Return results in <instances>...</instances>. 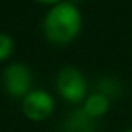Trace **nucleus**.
Instances as JSON below:
<instances>
[{
    "label": "nucleus",
    "mask_w": 132,
    "mask_h": 132,
    "mask_svg": "<svg viewBox=\"0 0 132 132\" xmlns=\"http://www.w3.org/2000/svg\"><path fill=\"white\" fill-rule=\"evenodd\" d=\"M42 30L45 39L54 45H69L82 30V13L72 2H60L50 7L44 17Z\"/></svg>",
    "instance_id": "f257e3e1"
},
{
    "label": "nucleus",
    "mask_w": 132,
    "mask_h": 132,
    "mask_svg": "<svg viewBox=\"0 0 132 132\" xmlns=\"http://www.w3.org/2000/svg\"><path fill=\"white\" fill-rule=\"evenodd\" d=\"M55 87L59 95L70 104L84 102L87 97V80L77 67H62L55 77Z\"/></svg>",
    "instance_id": "f03ea898"
},
{
    "label": "nucleus",
    "mask_w": 132,
    "mask_h": 132,
    "mask_svg": "<svg viewBox=\"0 0 132 132\" xmlns=\"http://www.w3.org/2000/svg\"><path fill=\"white\" fill-rule=\"evenodd\" d=\"M32 70L23 62H12L3 69L2 74V85L7 95L12 99H23L30 92L32 87Z\"/></svg>",
    "instance_id": "7ed1b4c3"
},
{
    "label": "nucleus",
    "mask_w": 132,
    "mask_h": 132,
    "mask_svg": "<svg viewBox=\"0 0 132 132\" xmlns=\"http://www.w3.org/2000/svg\"><path fill=\"white\" fill-rule=\"evenodd\" d=\"M55 109V100L50 92L42 89L30 90L22 99V112L29 120L42 122L48 119Z\"/></svg>",
    "instance_id": "20e7f679"
},
{
    "label": "nucleus",
    "mask_w": 132,
    "mask_h": 132,
    "mask_svg": "<svg viewBox=\"0 0 132 132\" xmlns=\"http://www.w3.org/2000/svg\"><path fill=\"white\" fill-rule=\"evenodd\" d=\"M82 110H84V114L87 117H90V119L102 117L109 110V97L102 92L90 94V95L85 97L84 102H82Z\"/></svg>",
    "instance_id": "39448f33"
},
{
    "label": "nucleus",
    "mask_w": 132,
    "mask_h": 132,
    "mask_svg": "<svg viewBox=\"0 0 132 132\" xmlns=\"http://www.w3.org/2000/svg\"><path fill=\"white\" fill-rule=\"evenodd\" d=\"M13 48H15V42L9 34L0 32V62H5L7 59L12 55Z\"/></svg>",
    "instance_id": "423d86ee"
},
{
    "label": "nucleus",
    "mask_w": 132,
    "mask_h": 132,
    "mask_svg": "<svg viewBox=\"0 0 132 132\" xmlns=\"http://www.w3.org/2000/svg\"><path fill=\"white\" fill-rule=\"evenodd\" d=\"M34 2L40 3V5H48V7H55L59 5L60 2H64V0H34Z\"/></svg>",
    "instance_id": "0eeeda50"
},
{
    "label": "nucleus",
    "mask_w": 132,
    "mask_h": 132,
    "mask_svg": "<svg viewBox=\"0 0 132 132\" xmlns=\"http://www.w3.org/2000/svg\"><path fill=\"white\" fill-rule=\"evenodd\" d=\"M126 132H132V127H130V129H127V130H126Z\"/></svg>",
    "instance_id": "6e6552de"
}]
</instances>
